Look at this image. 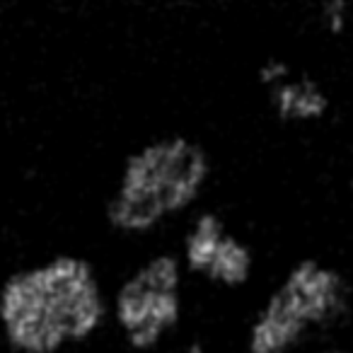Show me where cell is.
Segmentation results:
<instances>
[{
  "label": "cell",
  "mask_w": 353,
  "mask_h": 353,
  "mask_svg": "<svg viewBox=\"0 0 353 353\" xmlns=\"http://www.w3.org/2000/svg\"><path fill=\"white\" fill-rule=\"evenodd\" d=\"M109 256L92 247H41L0 269V353L107 348Z\"/></svg>",
  "instance_id": "1"
},
{
  "label": "cell",
  "mask_w": 353,
  "mask_h": 353,
  "mask_svg": "<svg viewBox=\"0 0 353 353\" xmlns=\"http://www.w3.org/2000/svg\"><path fill=\"white\" fill-rule=\"evenodd\" d=\"M213 182V162L199 141L182 133L160 136L133 148L102 203L104 232L117 254L170 242L199 208Z\"/></svg>",
  "instance_id": "2"
},
{
  "label": "cell",
  "mask_w": 353,
  "mask_h": 353,
  "mask_svg": "<svg viewBox=\"0 0 353 353\" xmlns=\"http://www.w3.org/2000/svg\"><path fill=\"white\" fill-rule=\"evenodd\" d=\"M353 324V276L334 256H290L240 310L232 353H305Z\"/></svg>",
  "instance_id": "3"
},
{
  "label": "cell",
  "mask_w": 353,
  "mask_h": 353,
  "mask_svg": "<svg viewBox=\"0 0 353 353\" xmlns=\"http://www.w3.org/2000/svg\"><path fill=\"white\" fill-rule=\"evenodd\" d=\"M109 353H170L196 324V293L172 242L109 256Z\"/></svg>",
  "instance_id": "4"
},
{
  "label": "cell",
  "mask_w": 353,
  "mask_h": 353,
  "mask_svg": "<svg viewBox=\"0 0 353 353\" xmlns=\"http://www.w3.org/2000/svg\"><path fill=\"white\" fill-rule=\"evenodd\" d=\"M170 242L199 303L242 310L271 276L254 237L218 208H199Z\"/></svg>",
  "instance_id": "5"
},
{
  "label": "cell",
  "mask_w": 353,
  "mask_h": 353,
  "mask_svg": "<svg viewBox=\"0 0 353 353\" xmlns=\"http://www.w3.org/2000/svg\"><path fill=\"white\" fill-rule=\"evenodd\" d=\"M276 117L285 123H314L329 112V94L312 78H290L269 92Z\"/></svg>",
  "instance_id": "6"
},
{
  "label": "cell",
  "mask_w": 353,
  "mask_h": 353,
  "mask_svg": "<svg viewBox=\"0 0 353 353\" xmlns=\"http://www.w3.org/2000/svg\"><path fill=\"white\" fill-rule=\"evenodd\" d=\"M170 353H232V348L213 329H201L194 324Z\"/></svg>",
  "instance_id": "7"
},
{
  "label": "cell",
  "mask_w": 353,
  "mask_h": 353,
  "mask_svg": "<svg viewBox=\"0 0 353 353\" xmlns=\"http://www.w3.org/2000/svg\"><path fill=\"white\" fill-rule=\"evenodd\" d=\"M351 22V0H322V25L329 34L339 37Z\"/></svg>",
  "instance_id": "8"
},
{
  "label": "cell",
  "mask_w": 353,
  "mask_h": 353,
  "mask_svg": "<svg viewBox=\"0 0 353 353\" xmlns=\"http://www.w3.org/2000/svg\"><path fill=\"white\" fill-rule=\"evenodd\" d=\"M290 78H293V73H290V65L285 63L283 59H266L264 63L259 65V70H256V80H259L261 88H266L269 92Z\"/></svg>",
  "instance_id": "9"
},
{
  "label": "cell",
  "mask_w": 353,
  "mask_h": 353,
  "mask_svg": "<svg viewBox=\"0 0 353 353\" xmlns=\"http://www.w3.org/2000/svg\"><path fill=\"white\" fill-rule=\"evenodd\" d=\"M305 353H353V339L341 334V336L327 339L322 343H314L312 348H307Z\"/></svg>",
  "instance_id": "10"
}]
</instances>
